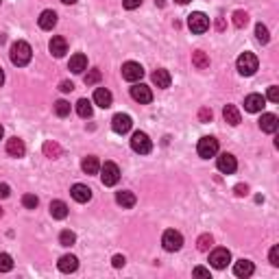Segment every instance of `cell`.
Segmentation results:
<instances>
[{
    "instance_id": "cell-9",
    "label": "cell",
    "mask_w": 279,
    "mask_h": 279,
    "mask_svg": "<svg viewBox=\"0 0 279 279\" xmlns=\"http://www.w3.org/2000/svg\"><path fill=\"white\" fill-rule=\"evenodd\" d=\"M131 127H133V120H131V116H127V113H116V116L112 118V129L116 131L118 135L129 133Z\"/></svg>"
},
{
    "instance_id": "cell-3",
    "label": "cell",
    "mask_w": 279,
    "mask_h": 279,
    "mask_svg": "<svg viewBox=\"0 0 279 279\" xmlns=\"http://www.w3.org/2000/svg\"><path fill=\"white\" fill-rule=\"evenodd\" d=\"M131 149L135 153H140V155H146V153H151V149H153V142L144 131H135V133L131 135Z\"/></svg>"
},
{
    "instance_id": "cell-41",
    "label": "cell",
    "mask_w": 279,
    "mask_h": 279,
    "mask_svg": "<svg viewBox=\"0 0 279 279\" xmlns=\"http://www.w3.org/2000/svg\"><path fill=\"white\" fill-rule=\"evenodd\" d=\"M271 264L273 266H279V247H273L271 249Z\"/></svg>"
},
{
    "instance_id": "cell-36",
    "label": "cell",
    "mask_w": 279,
    "mask_h": 279,
    "mask_svg": "<svg viewBox=\"0 0 279 279\" xmlns=\"http://www.w3.org/2000/svg\"><path fill=\"white\" fill-rule=\"evenodd\" d=\"M212 244H214V238H212L210 233H205V236H201L199 240H196V247H199V251H210Z\"/></svg>"
},
{
    "instance_id": "cell-11",
    "label": "cell",
    "mask_w": 279,
    "mask_h": 279,
    "mask_svg": "<svg viewBox=\"0 0 279 279\" xmlns=\"http://www.w3.org/2000/svg\"><path fill=\"white\" fill-rule=\"evenodd\" d=\"M131 98H133L135 103H140V105H149L153 101V92L149 85H133L131 87Z\"/></svg>"
},
{
    "instance_id": "cell-28",
    "label": "cell",
    "mask_w": 279,
    "mask_h": 279,
    "mask_svg": "<svg viewBox=\"0 0 279 279\" xmlns=\"http://www.w3.org/2000/svg\"><path fill=\"white\" fill-rule=\"evenodd\" d=\"M192 63L199 70H205V68H210V57H207L203 51H194L192 53Z\"/></svg>"
},
{
    "instance_id": "cell-30",
    "label": "cell",
    "mask_w": 279,
    "mask_h": 279,
    "mask_svg": "<svg viewBox=\"0 0 279 279\" xmlns=\"http://www.w3.org/2000/svg\"><path fill=\"white\" fill-rule=\"evenodd\" d=\"M44 153H46V157H51V160H57V157H61V146H59L57 142H46V144H44Z\"/></svg>"
},
{
    "instance_id": "cell-22",
    "label": "cell",
    "mask_w": 279,
    "mask_h": 279,
    "mask_svg": "<svg viewBox=\"0 0 279 279\" xmlns=\"http://www.w3.org/2000/svg\"><path fill=\"white\" fill-rule=\"evenodd\" d=\"M57 266L61 273H74L76 269H79V260H76L74 255H63V258H59Z\"/></svg>"
},
{
    "instance_id": "cell-13",
    "label": "cell",
    "mask_w": 279,
    "mask_h": 279,
    "mask_svg": "<svg viewBox=\"0 0 279 279\" xmlns=\"http://www.w3.org/2000/svg\"><path fill=\"white\" fill-rule=\"evenodd\" d=\"M264 107H266V98L262 94H249L244 98V109H247L249 113H258Z\"/></svg>"
},
{
    "instance_id": "cell-43",
    "label": "cell",
    "mask_w": 279,
    "mask_h": 279,
    "mask_svg": "<svg viewBox=\"0 0 279 279\" xmlns=\"http://www.w3.org/2000/svg\"><path fill=\"white\" fill-rule=\"evenodd\" d=\"M192 273H194V277H207V279H210V271L203 269V266H196Z\"/></svg>"
},
{
    "instance_id": "cell-48",
    "label": "cell",
    "mask_w": 279,
    "mask_h": 279,
    "mask_svg": "<svg viewBox=\"0 0 279 279\" xmlns=\"http://www.w3.org/2000/svg\"><path fill=\"white\" fill-rule=\"evenodd\" d=\"M4 83V74H2V68H0V85Z\"/></svg>"
},
{
    "instance_id": "cell-25",
    "label": "cell",
    "mask_w": 279,
    "mask_h": 279,
    "mask_svg": "<svg viewBox=\"0 0 279 279\" xmlns=\"http://www.w3.org/2000/svg\"><path fill=\"white\" fill-rule=\"evenodd\" d=\"M51 216L57 218V221H63V218L68 216V205H65L63 201H53L51 203Z\"/></svg>"
},
{
    "instance_id": "cell-8",
    "label": "cell",
    "mask_w": 279,
    "mask_h": 279,
    "mask_svg": "<svg viewBox=\"0 0 279 279\" xmlns=\"http://www.w3.org/2000/svg\"><path fill=\"white\" fill-rule=\"evenodd\" d=\"M142 76H144V68H142L140 63L135 61H127L122 65V79L129 81V83H135V81H140Z\"/></svg>"
},
{
    "instance_id": "cell-7",
    "label": "cell",
    "mask_w": 279,
    "mask_h": 279,
    "mask_svg": "<svg viewBox=\"0 0 279 279\" xmlns=\"http://www.w3.org/2000/svg\"><path fill=\"white\" fill-rule=\"evenodd\" d=\"M188 26L192 33H205L210 29V18L205 13H201V11H194V13L188 15Z\"/></svg>"
},
{
    "instance_id": "cell-12",
    "label": "cell",
    "mask_w": 279,
    "mask_h": 279,
    "mask_svg": "<svg viewBox=\"0 0 279 279\" xmlns=\"http://www.w3.org/2000/svg\"><path fill=\"white\" fill-rule=\"evenodd\" d=\"M229 262H231V253H229L227 249H214L210 253V264L214 266V269H218V271L225 269Z\"/></svg>"
},
{
    "instance_id": "cell-51",
    "label": "cell",
    "mask_w": 279,
    "mask_h": 279,
    "mask_svg": "<svg viewBox=\"0 0 279 279\" xmlns=\"http://www.w3.org/2000/svg\"><path fill=\"white\" fill-rule=\"evenodd\" d=\"M177 2H179V4H185V2H190V0H177Z\"/></svg>"
},
{
    "instance_id": "cell-37",
    "label": "cell",
    "mask_w": 279,
    "mask_h": 279,
    "mask_svg": "<svg viewBox=\"0 0 279 279\" xmlns=\"http://www.w3.org/2000/svg\"><path fill=\"white\" fill-rule=\"evenodd\" d=\"M37 203H40V201H37L35 194H24V196H22V205H24L26 210H35Z\"/></svg>"
},
{
    "instance_id": "cell-31",
    "label": "cell",
    "mask_w": 279,
    "mask_h": 279,
    "mask_svg": "<svg viewBox=\"0 0 279 279\" xmlns=\"http://www.w3.org/2000/svg\"><path fill=\"white\" fill-rule=\"evenodd\" d=\"M76 113H79L81 118H90L92 116V103L87 101V98H81V101L76 103Z\"/></svg>"
},
{
    "instance_id": "cell-24",
    "label": "cell",
    "mask_w": 279,
    "mask_h": 279,
    "mask_svg": "<svg viewBox=\"0 0 279 279\" xmlns=\"http://www.w3.org/2000/svg\"><path fill=\"white\" fill-rule=\"evenodd\" d=\"M223 116H225V120L231 127H236V124H240V112L236 109V105H225V109H223Z\"/></svg>"
},
{
    "instance_id": "cell-15",
    "label": "cell",
    "mask_w": 279,
    "mask_h": 279,
    "mask_svg": "<svg viewBox=\"0 0 279 279\" xmlns=\"http://www.w3.org/2000/svg\"><path fill=\"white\" fill-rule=\"evenodd\" d=\"M70 194H72V199L76 201V203H87V201L92 199V190L83 183H74L72 190H70Z\"/></svg>"
},
{
    "instance_id": "cell-16",
    "label": "cell",
    "mask_w": 279,
    "mask_h": 279,
    "mask_svg": "<svg viewBox=\"0 0 279 279\" xmlns=\"http://www.w3.org/2000/svg\"><path fill=\"white\" fill-rule=\"evenodd\" d=\"M48 51L53 53V57H63L65 53H68V42L63 40L61 35H57V37H53L51 44H48Z\"/></svg>"
},
{
    "instance_id": "cell-50",
    "label": "cell",
    "mask_w": 279,
    "mask_h": 279,
    "mask_svg": "<svg viewBox=\"0 0 279 279\" xmlns=\"http://www.w3.org/2000/svg\"><path fill=\"white\" fill-rule=\"evenodd\" d=\"M2 135H4V129H2V124H0V140H2Z\"/></svg>"
},
{
    "instance_id": "cell-42",
    "label": "cell",
    "mask_w": 279,
    "mask_h": 279,
    "mask_svg": "<svg viewBox=\"0 0 279 279\" xmlns=\"http://www.w3.org/2000/svg\"><path fill=\"white\" fill-rule=\"evenodd\" d=\"M199 118H201V122H210V120H212V109H201Z\"/></svg>"
},
{
    "instance_id": "cell-45",
    "label": "cell",
    "mask_w": 279,
    "mask_h": 279,
    "mask_svg": "<svg viewBox=\"0 0 279 279\" xmlns=\"http://www.w3.org/2000/svg\"><path fill=\"white\" fill-rule=\"evenodd\" d=\"M59 90L68 94V92H72V90H74V85L70 83V81H61V83H59Z\"/></svg>"
},
{
    "instance_id": "cell-1",
    "label": "cell",
    "mask_w": 279,
    "mask_h": 279,
    "mask_svg": "<svg viewBox=\"0 0 279 279\" xmlns=\"http://www.w3.org/2000/svg\"><path fill=\"white\" fill-rule=\"evenodd\" d=\"M9 57H11V63L13 65H18V68H22V65H26L31 61V57H33V51H31V46L26 42H13L11 44V53H9Z\"/></svg>"
},
{
    "instance_id": "cell-44",
    "label": "cell",
    "mask_w": 279,
    "mask_h": 279,
    "mask_svg": "<svg viewBox=\"0 0 279 279\" xmlns=\"http://www.w3.org/2000/svg\"><path fill=\"white\" fill-rule=\"evenodd\" d=\"M113 266H116V269H122L124 264H127V260H124V255H113Z\"/></svg>"
},
{
    "instance_id": "cell-40",
    "label": "cell",
    "mask_w": 279,
    "mask_h": 279,
    "mask_svg": "<svg viewBox=\"0 0 279 279\" xmlns=\"http://www.w3.org/2000/svg\"><path fill=\"white\" fill-rule=\"evenodd\" d=\"M140 4H142V0H122V7L124 9H138L140 7Z\"/></svg>"
},
{
    "instance_id": "cell-52",
    "label": "cell",
    "mask_w": 279,
    "mask_h": 279,
    "mask_svg": "<svg viewBox=\"0 0 279 279\" xmlns=\"http://www.w3.org/2000/svg\"><path fill=\"white\" fill-rule=\"evenodd\" d=\"M0 216H2V210H0Z\"/></svg>"
},
{
    "instance_id": "cell-19",
    "label": "cell",
    "mask_w": 279,
    "mask_h": 279,
    "mask_svg": "<svg viewBox=\"0 0 279 279\" xmlns=\"http://www.w3.org/2000/svg\"><path fill=\"white\" fill-rule=\"evenodd\" d=\"M68 68L72 70L74 74H81V72H83V70H87V57H85V55H81V53L72 55V57H70Z\"/></svg>"
},
{
    "instance_id": "cell-4",
    "label": "cell",
    "mask_w": 279,
    "mask_h": 279,
    "mask_svg": "<svg viewBox=\"0 0 279 279\" xmlns=\"http://www.w3.org/2000/svg\"><path fill=\"white\" fill-rule=\"evenodd\" d=\"M120 179V168L113 162H105L101 166V181L103 185H116Z\"/></svg>"
},
{
    "instance_id": "cell-21",
    "label": "cell",
    "mask_w": 279,
    "mask_h": 279,
    "mask_svg": "<svg viewBox=\"0 0 279 279\" xmlns=\"http://www.w3.org/2000/svg\"><path fill=\"white\" fill-rule=\"evenodd\" d=\"M7 153L11 157H22L26 153V146H24V142H22L20 138H11L7 140Z\"/></svg>"
},
{
    "instance_id": "cell-5",
    "label": "cell",
    "mask_w": 279,
    "mask_h": 279,
    "mask_svg": "<svg viewBox=\"0 0 279 279\" xmlns=\"http://www.w3.org/2000/svg\"><path fill=\"white\" fill-rule=\"evenodd\" d=\"M162 244L166 251L174 253V251H179L183 247V236L179 231H174V229H168V231H164V236H162Z\"/></svg>"
},
{
    "instance_id": "cell-27",
    "label": "cell",
    "mask_w": 279,
    "mask_h": 279,
    "mask_svg": "<svg viewBox=\"0 0 279 279\" xmlns=\"http://www.w3.org/2000/svg\"><path fill=\"white\" fill-rule=\"evenodd\" d=\"M116 203L122 207H133L135 205V194L129 192V190H122V192L116 194Z\"/></svg>"
},
{
    "instance_id": "cell-47",
    "label": "cell",
    "mask_w": 279,
    "mask_h": 279,
    "mask_svg": "<svg viewBox=\"0 0 279 279\" xmlns=\"http://www.w3.org/2000/svg\"><path fill=\"white\" fill-rule=\"evenodd\" d=\"M247 192H249V188H247V185H242V183H240V185H236V194H238V196H244Z\"/></svg>"
},
{
    "instance_id": "cell-26",
    "label": "cell",
    "mask_w": 279,
    "mask_h": 279,
    "mask_svg": "<svg viewBox=\"0 0 279 279\" xmlns=\"http://www.w3.org/2000/svg\"><path fill=\"white\" fill-rule=\"evenodd\" d=\"M81 168H83L85 174H96L98 170H101V164H98V160L94 155H90V157H85V160H83Z\"/></svg>"
},
{
    "instance_id": "cell-18",
    "label": "cell",
    "mask_w": 279,
    "mask_h": 279,
    "mask_svg": "<svg viewBox=\"0 0 279 279\" xmlns=\"http://www.w3.org/2000/svg\"><path fill=\"white\" fill-rule=\"evenodd\" d=\"M112 101H113L112 92L105 90V87H96V92H94V103H96L98 107H103V109L112 107Z\"/></svg>"
},
{
    "instance_id": "cell-46",
    "label": "cell",
    "mask_w": 279,
    "mask_h": 279,
    "mask_svg": "<svg viewBox=\"0 0 279 279\" xmlns=\"http://www.w3.org/2000/svg\"><path fill=\"white\" fill-rule=\"evenodd\" d=\"M9 194H11L9 185H7V183H0V199H7Z\"/></svg>"
},
{
    "instance_id": "cell-39",
    "label": "cell",
    "mask_w": 279,
    "mask_h": 279,
    "mask_svg": "<svg viewBox=\"0 0 279 279\" xmlns=\"http://www.w3.org/2000/svg\"><path fill=\"white\" fill-rule=\"evenodd\" d=\"M266 98H269L271 103H279V87L277 85L269 87V94H266Z\"/></svg>"
},
{
    "instance_id": "cell-35",
    "label": "cell",
    "mask_w": 279,
    "mask_h": 279,
    "mask_svg": "<svg viewBox=\"0 0 279 279\" xmlns=\"http://www.w3.org/2000/svg\"><path fill=\"white\" fill-rule=\"evenodd\" d=\"M13 269V260L9 253H0V273H9Z\"/></svg>"
},
{
    "instance_id": "cell-23",
    "label": "cell",
    "mask_w": 279,
    "mask_h": 279,
    "mask_svg": "<svg viewBox=\"0 0 279 279\" xmlns=\"http://www.w3.org/2000/svg\"><path fill=\"white\" fill-rule=\"evenodd\" d=\"M153 83L157 87H170V72L164 68L155 70V72H153Z\"/></svg>"
},
{
    "instance_id": "cell-17",
    "label": "cell",
    "mask_w": 279,
    "mask_h": 279,
    "mask_svg": "<svg viewBox=\"0 0 279 279\" xmlns=\"http://www.w3.org/2000/svg\"><path fill=\"white\" fill-rule=\"evenodd\" d=\"M37 24H40V29H44V31H53V26L57 24V13H55L53 9L42 11V15H40V20H37Z\"/></svg>"
},
{
    "instance_id": "cell-34",
    "label": "cell",
    "mask_w": 279,
    "mask_h": 279,
    "mask_svg": "<svg viewBox=\"0 0 279 279\" xmlns=\"http://www.w3.org/2000/svg\"><path fill=\"white\" fill-rule=\"evenodd\" d=\"M255 37H258L260 44H269V40H271L269 29H266L264 24H258V26H255Z\"/></svg>"
},
{
    "instance_id": "cell-33",
    "label": "cell",
    "mask_w": 279,
    "mask_h": 279,
    "mask_svg": "<svg viewBox=\"0 0 279 279\" xmlns=\"http://www.w3.org/2000/svg\"><path fill=\"white\" fill-rule=\"evenodd\" d=\"M55 113H57L59 118H65L70 113V103L68 101H57L55 103Z\"/></svg>"
},
{
    "instance_id": "cell-10",
    "label": "cell",
    "mask_w": 279,
    "mask_h": 279,
    "mask_svg": "<svg viewBox=\"0 0 279 279\" xmlns=\"http://www.w3.org/2000/svg\"><path fill=\"white\" fill-rule=\"evenodd\" d=\"M216 166H218V170H221L223 174H231V172H236L238 162H236V157H233L231 153H223V155H218Z\"/></svg>"
},
{
    "instance_id": "cell-2",
    "label": "cell",
    "mask_w": 279,
    "mask_h": 279,
    "mask_svg": "<svg viewBox=\"0 0 279 279\" xmlns=\"http://www.w3.org/2000/svg\"><path fill=\"white\" fill-rule=\"evenodd\" d=\"M238 72L242 74V76H253L255 72H258V65H260V61H258V57H255L253 53H242L238 57Z\"/></svg>"
},
{
    "instance_id": "cell-29",
    "label": "cell",
    "mask_w": 279,
    "mask_h": 279,
    "mask_svg": "<svg viewBox=\"0 0 279 279\" xmlns=\"http://www.w3.org/2000/svg\"><path fill=\"white\" fill-rule=\"evenodd\" d=\"M247 24H249V13L247 11H242V9L233 11V26H236V29H244Z\"/></svg>"
},
{
    "instance_id": "cell-6",
    "label": "cell",
    "mask_w": 279,
    "mask_h": 279,
    "mask_svg": "<svg viewBox=\"0 0 279 279\" xmlns=\"http://www.w3.org/2000/svg\"><path fill=\"white\" fill-rule=\"evenodd\" d=\"M196 151H199V155L205 157V160H210V157H216V153H218V140L212 138V135H205V138L199 140V146H196Z\"/></svg>"
},
{
    "instance_id": "cell-20",
    "label": "cell",
    "mask_w": 279,
    "mask_h": 279,
    "mask_svg": "<svg viewBox=\"0 0 279 279\" xmlns=\"http://www.w3.org/2000/svg\"><path fill=\"white\" fill-rule=\"evenodd\" d=\"M253 271H255V266H253V262H249V260H240V262H236V266H233L236 277H244V279L253 275Z\"/></svg>"
},
{
    "instance_id": "cell-38",
    "label": "cell",
    "mask_w": 279,
    "mask_h": 279,
    "mask_svg": "<svg viewBox=\"0 0 279 279\" xmlns=\"http://www.w3.org/2000/svg\"><path fill=\"white\" fill-rule=\"evenodd\" d=\"M98 81H101V70H90V72L85 74V85H96Z\"/></svg>"
},
{
    "instance_id": "cell-49",
    "label": "cell",
    "mask_w": 279,
    "mask_h": 279,
    "mask_svg": "<svg viewBox=\"0 0 279 279\" xmlns=\"http://www.w3.org/2000/svg\"><path fill=\"white\" fill-rule=\"evenodd\" d=\"M61 2H63V4H74L76 0H61Z\"/></svg>"
},
{
    "instance_id": "cell-32",
    "label": "cell",
    "mask_w": 279,
    "mask_h": 279,
    "mask_svg": "<svg viewBox=\"0 0 279 279\" xmlns=\"http://www.w3.org/2000/svg\"><path fill=\"white\" fill-rule=\"evenodd\" d=\"M74 242H76V236L72 231H68V229H65V231L59 233V244H61V247H72Z\"/></svg>"
},
{
    "instance_id": "cell-14",
    "label": "cell",
    "mask_w": 279,
    "mask_h": 279,
    "mask_svg": "<svg viewBox=\"0 0 279 279\" xmlns=\"http://www.w3.org/2000/svg\"><path fill=\"white\" fill-rule=\"evenodd\" d=\"M260 129L264 131V133H275V131L279 129V118L275 116V113H262Z\"/></svg>"
}]
</instances>
